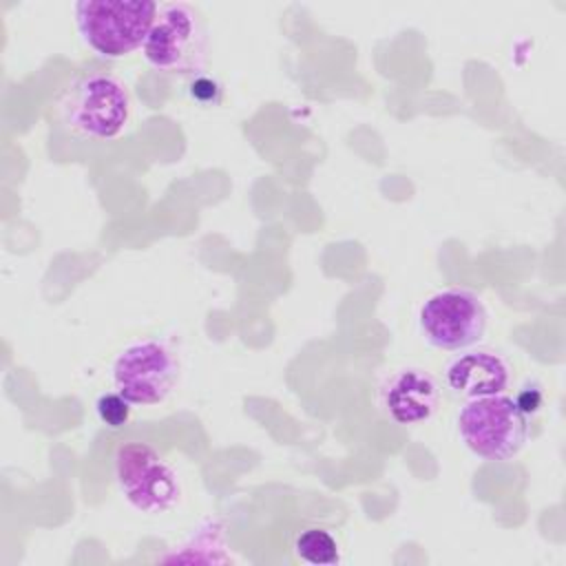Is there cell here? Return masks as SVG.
Here are the masks:
<instances>
[{
	"instance_id": "obj_1",
	"label": "cell",
	"mask_w": 566,
	"mask_h": 566,
	"mask_svg": "<svg viewBox=\"0 0 566 566\" xmlns=\"http://www.w3.org/2000/svg\"><path fill=\"white\" fill-rule=\"evenodd\" d=\"M60 115L77 137L113 139L128 124L130 95L126 84L111 73H84L66 86Z\"/></svg>"
},
{
	"instance_id": "obj_2",
	"label": "cell",
	"mask_w": 566,
	"mask_h": 566,
	"mask_svg": "<svg viewBox=\"0 0 566 566\" xmlns=\"http://www.w3.org/2000/svg\"><path fill=\"white\" fill-rule=\"evenodd\" d=\"M157 11L150 0H80L75 24L97 55L117 60L144 46Z\"/></svg>"
},
{
	"instance_id": "obj_3",
	"label": "cell",
	"mask_w": 566,
	"mask_h": 566,
	"mask_svg": "<svg viewBox=\"0 0 566 566\" xmlns=\"http://www.w3.org/2000/svg\"><path fill=\"white\" fill-rule=\"evenodd\" d=\"M208 35L201 13L186 2L161 4L142 46L144 60L161 73L197 75L206 66Z\"/></svg>"
},
{
	"instance_id": "obj_4",
	"label": "cell",
	"mask_w": 566,
	"mask_h": 566,
	"mask_svg": "<svg viewBox=\"0 0 566 566\" xmlns=\"http://www.w3.org/2000/svg\"><path fill=\"white\" fill-rule=\"evenodd\" d=\"M458 433L467 449L482 460H511L526 442L528 422L515 400L495 394L471 398L458 411Z\"/></svg>"
},
{
	"instance_id": "obj_5",
	"label": "cell",
	"mask_w": 566,
	"mask_h": 566,
	"mask_svg": "<svg viewBox=\"0 0 566 566\" xmlns=\"http://www.w3.org/2000/svg\"><path fill=\"white\" fill-rule=\"evenodd\" d=\"M115 482L124 500L139 513L159 515L170 511L181 495L175 469L146 442H124L117 447Z\"/></svg>"
},
{
	"instance_id": "obj_6",
	"label": "cell",
	"mask_w": 566,
	"mask_h": 566,
	"mask_svg": "<svg viewBox=\"0 0 566 566\" xmlns=\"http://www.w3.org/2000/svg\"><path fill=\"white\" fill-rule=\"evenodd\" d=\"M179 363L172 349L153 338L126 345L113 363V385L130 405H157L175 387Z\"/></svg>"
},
{
	"instance_id": "obj_7",
	"label": "cell",
	"mask_w": 566,
	"mask_h": 566,
	"mask_svg": "<svg viewBox=\"0 0 566 566\" xmlns=\"http://www.w3.org/2000/svg\"><path fill=\"white\" fill-rule=\"evenodd\" d=\"M420 329L438 349H467L475 345L486 327L482 298L464 287L433 292L420 307Z\"/></svg>"
},
{
	"instance_id": "obj_8",
	"label": "cell",
	"mask_w": 566,
	"mask_h": 566,
	"mask_svg": "<svg viewBox=\"0 0 566 566\" xmlns=\"http://www.w3.org/2000/svg\"><path fill=\"white\" fill-rule=\"evenodd\" d=\"M438 382L431 374L418 367L394 371L380 387V409L400 427L429 420L438 407Z\"/></svg>"
},
{
	"instance_id": "obj_9",
	"label": "cell",
	"mask_w": 566,
	"mask_h": 566,
	"mask_svg": "<svg viewBox=\"0 0 566 566\" xmlns=\"http://www.w3.org/2000/svg\"><path fill=\"white\" fill-rule=\"evenodd\" d=\"M509 376V363L491 349H469L455 356L444 369V382L451 394L467 400L502 394Z\"/></svg>"
},
{
	"instance_id": "obj_10",
	"label": "cell",
	"mask_w": 566,
	"mask_h": 566,
	"mask_svg": "<svg viewBox=\"0 0 566 566\" xmlns=\"http://www.w3.org/2000/svg\"><path fill=\"white\" fill-rule=\"evenodd\" d=\"M296 555L307 564H336L338 544L325 528H305L294 542Z\"/></svg>"
},
{
	"instance_id": "obj_11",
	"label": "cell",
	"mask_w": 566,
	"mask_h": 566,
	"mask_svg": "<svg viewBox=\"0 0 566 566\" xmlns=\"http://www.w3.org/2000/svg\"><path fill=\"white\" fill-rule=\"evenodd\" d=\"M95 409L99 420L111 429H119L130 418V402L119 391L102 394L95 402Z\"/></svg>"
},
{
	"instance_id": "obj_12",
	"label": "cell",
	"mask_w": 566,
	"mask_h": 566,
	"mask_svg": "<svg viewBox=\"0 0 566 566\" xmlns=\"http://www.w3.org/2000/svg\"><path fill=\"white\" fill-rule=\"evenodd\" d=\"M188 95L201 106H217L223 97V88L214 77L206 73H197V75H190L188 80Z\"/></svg>"
},
{
	"instance_id": "obj_13",
	"label": "cell",
	"mask_w": 566,
	"mask_h": 566,
	"mask_svg": "<svg viewBox=\"0 0 566 566\" xmlns=\"http://www.w3.org/2000/svg\"><path fill=\"white\" fill-rule=\"evenodd\" d=\"M515 405L517 409L526 416V413H535L537 407L542 405V394L535 389V387H524L517 398H515Z\"/></svg>"
}]
</instances>
